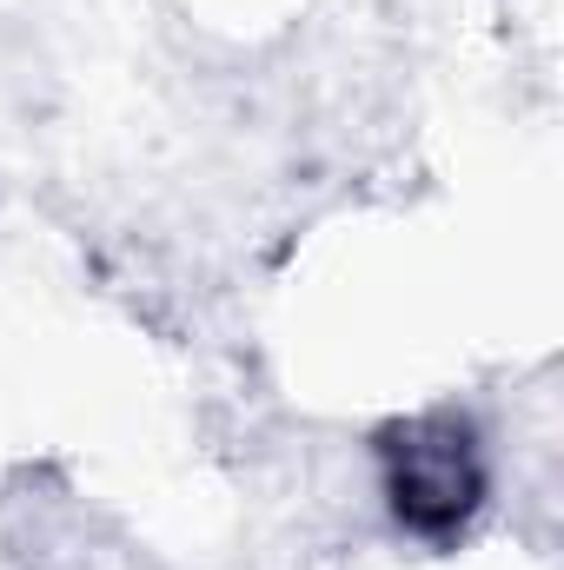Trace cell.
<instances>
[{"label":"cell","mask_w":564,"mask_h":570,"mask_svg":"<svg viewBox=\"0 0 564 570\" xmlns=\"http://www.w3.org/2000/svg\"><path fill=\"white\" fill-rule=\"evenodd\" d=\"M379 491L399 531H412L425 544L465 538L492 498V458H485L478 425L451 405L399 419L379 438Z\"/></svg>","instance_id":"6da1fadb"}]
</instances>
